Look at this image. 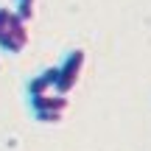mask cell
I'll return each mask as SVG.
<instances>
[{"label": "cell", "mask_w": 151, "mask_h": 151, "mask_svg": "<svg viewBox=\"0 0 151 151\" xmlns=\"http://www.w3.org/2000/svg\"><path fill=\"white\" fill-rule=\"evenodd\" d=\"M84 65H87V53L81 48H73L67 50L65 62L59 65V76H56V92H62V95H70L76 90V84H78L81 73H84Z\"/></svg>", "instance_id": "obj_1"}, {"label": "cell", "mask_w": 151, "mask_h": 151, "mask_svg": "<svg viewBox=\"0 0 151 151\" xmlns=\"http://www.w3.org/2000/svg\"><path fill=\"white\" fill-rule=\"evenodd\" d=\"M28 39H31V34H28V22H22L20 17L11 11L9 25H6V31L0 34V50H3V53L17 56V53H22V50H25Z\"/></svg>", "instance_id": "obj_2"}, {"label": "cell", "mask_w": 151, "mask_h": 151, "mask_svg": "<svg viewBox=\"0 0 151 151\" xmlns=\"http://www.w3.org/2000/svg\"><path fill=\"white\" fill-rule=\"evenodd\" d=\"M67 106H70V98L56 92V90L28 95V109L31 112H67Z\"/></svg>", "instance_id": "obj_3"}, {"label": "cell", "mask_w": 151, "mask_h": 151, "mask_svg": "<svg viewBox=\"0 0 151 151\" xmlns=\"http://www.w3.org/2000/svg\"><path fill=\"white\" fill-rule=\"evenodd\" d=\"M56 76H59V65H50L45 70H39L37 76H31L25 84V92L28 95H39V92H48L56 87Z\"/></svg>", "instance_id": "obj_4"}, {"label": "cell", "mask_w": 151, "mask_h": 151, "mask_svg": "<svg viewBox=\"0 0 151 151\" xmlns=\"http://www.w3.org/2000/svg\"><path fill=\"white\" fill-rule=\"evenodd\" d=\"M11 11H14L22 22H31L34 14H37V0H14V9Z\"/></svg>", "instance_id": "obj_5"}, {"label": "cell", "mask_w": 151, "mask_h": 151, "mask_svg": "<svg viewBox=\"0 0 151 151\" xmlns=\"http://www.w3.org/2000/svg\"><path fill=\"white\" fill-rule=\"evenodd\" d=\"M37 123H62L65 112H31Z\"/></svg>", "instance_id": "obj_6"}, {"label": "cell", "mask_w": 151, "mask_h": 151, "mask_svg": "<svg viewBox=\"0 0 151 151\" xmlns=\"http://www.w3.org/2000/svg\"><path fill=\"white\" fill-rule=\"evenodd\" d=\"M9 20H11V9H0V34L6 31V25H9Z\"/></svg>", "instance_id": "obj_7"}]
</instances>
